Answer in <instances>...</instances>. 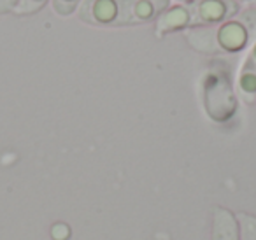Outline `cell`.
I'll list each match as a JSON object with an SVG mask.
<instances>
[{
  "label": "cell",
  "mask_w": 256,
  "mask_h": 240,
  "mask_svg": "<svg viewBox=\"0 0 256 240\" xmlns=\"http://www.w3.org/2000/svg\"><path fill=\"white\" fill-rule=\"evenodd\" d=\"M190 23H192V12L186 6H168L158 18L156 34L162 37L165 34L179 32L184 30Z\"/></svg>",
  "instance_id": "obj_3"
},
{
  "label": "cell",
  "mask_w": 256,
  "mask_h": 240,
  "mask_svg": "<svg viewBox=\"0 0 256 240\" xmlns=\"http://www.w3.org/2000/svg\"><path fill=\"white\" fill-rule=\"evenodd\" d=\"M238 228H240V240H256V218L251 214L240 212L237 216Z\"/></svg>",
  "instance_id": "obj_7"
},
{
  "label": "cell",
  "mask_w": 256,
  "mask_h": 240,
  "mask_svg": "<svg viewBox=\"0 0 256 240\" xmlns=\"http://www.w3.org/2000/svg\"><path fill=\"white\" fill-rule=\"evenodd\" d=\"M79 0H54V9L60 14H70Z\"/></svg>",
  "instance_id": "obj_10"
},
{
  "label": "cell",
  "mask_w": 256,
  "mask_h": 240,
  "mask_svg": "<svg viewBox=\"0 0 256 240\" xmlns=\"http://www.w3.org/2000/svg\"><path fill=\"white\" fill-rule=\"evenodd\" d=\"M124 0H92L90 14L92 20L98 25H110L121 20Z\"/></svg>",
  "instance_id": "obj_5"
},
{
  "label": "cell",
  "mask_w": 256,
  "mask_h": 240,
  "mask_svg": "<svg viewBox=\"0 0 256 240\" xmlns=\"http://www.w3.org/2000/svg\"><path fill=\"white\" fill-rule=\"evenodd\" d=\"M48 0H22V4H20V9L23 11H30V6H32V11H37L42 4H46Z\"/></svg>",
  "instance_id": "obj_11"
},
{
  "label": "cell",
  "mask_w": 256,
  "mask_h": 240,
  "mask_svg": "<svg viewBox=\"0 0 256 240\" xmlns=\"http://www.w3.org/2000/svg\"><path fill=\"white\" fill-rule=\"evenodd\" d=\"M50 236H51V240H70V236H72L70 224H67V222H64V221L54 222L50 228Z\"/></svg>",
  "instance_id": "obj_9"
},
{
  "label": "cell",
  "mask_w": 256,
  "mask_h": 240,
  "mask_svg": "<svg viewBox=\"0 0 256 240\" xmlns=\"http://www.w3.org/2000/svg\"><path fill=\"white\" fill-rule=\"evenodd\" d=\"M254 56H256V48H254Z\"/></svg>",
  "instance_id": "obj_12"
},
{
  "label": "cell",
  "mask_w": 256,
  "mask_h": 240,
  "mask_svg": "<svg viewBox=\"0 0 256 240\" xmlns=\"http://www.w3.org/2000/svg\"><path fill=\"white\" fill-rule=\"evenodd\" d=\"M212 240H240L238 219L223 207L214 208Z\"/></svg>",
  "instance_id": "obj_4"
},
{
  "label": "cell",
  "mask_w": 256,
  "mask_h": 240,
  "mask_svg": "<svg viewBox=\"0 0 256 240\" xmlns=\"http://www.w3.org/2000/svg\"><path fill=\"white\" fill-rule=\"evenodd\" d=\"M188 2H192V0H188Z\"/></svg>",
  "instance_id": "obj_13"
},
{
  "label": "cell",
  "mask_w": 256,
  "mask_h": 240,
  "mask_svg": "<svg viewBox=\"0 0 256 240\" xmlns=\"http://www.w3.org/2000/svg\"><path fill=\"white\" fill-rule=\"evenodd\" d=\"M196 22L214 25L223 23L237 11V4L234 0H200L196 4Z\"/></svg>",
  "instance_id": "obj_2"
},
{
  "label": "cell",
  "mask_w": 256,
  "mask_h": 240,
  "mask_svg": "<svg viewBox=\"0 0 256 240\" xmlns=\"http://www.w3.org/2000/svg\"><path fill=\"white\" fill-rule=\"evenodd\" d=\"M168 8V0H134L132 14L136 22H151Z\"/></svg>",
  "instance_id": "obj_6"
},
{
  "label": "cell",
  "mask_w": 256,
  "mask_h": 240,
  "mask_svg": "<svg viewBox=\"0 0 256 240\" xmlns=\"http://www.w3.org/2000/svg\"><path fill=\"white\" fill-rule=\"evenodd\" d=\"M249 42V30L238 20H226L216 30V44L223 53H238Z\"/></svg>",
  "instance_id": "obj_1"
},
{
  "label": "cell",
  "mask_w": 256,
  "mask_h": 240,
  "mask_svg": "<svg viewBox=\"0 0 256 240\" xmlns=\"http://www.w3.org/2000/svg\"><path fill=\"white\" fill-rule=\"evenodd\" d=\"M238 88L246 95H256V72L254 70H244L238 78Z\"/></svg>",
  "instance_id": "obj_8"
}]
</instances>
